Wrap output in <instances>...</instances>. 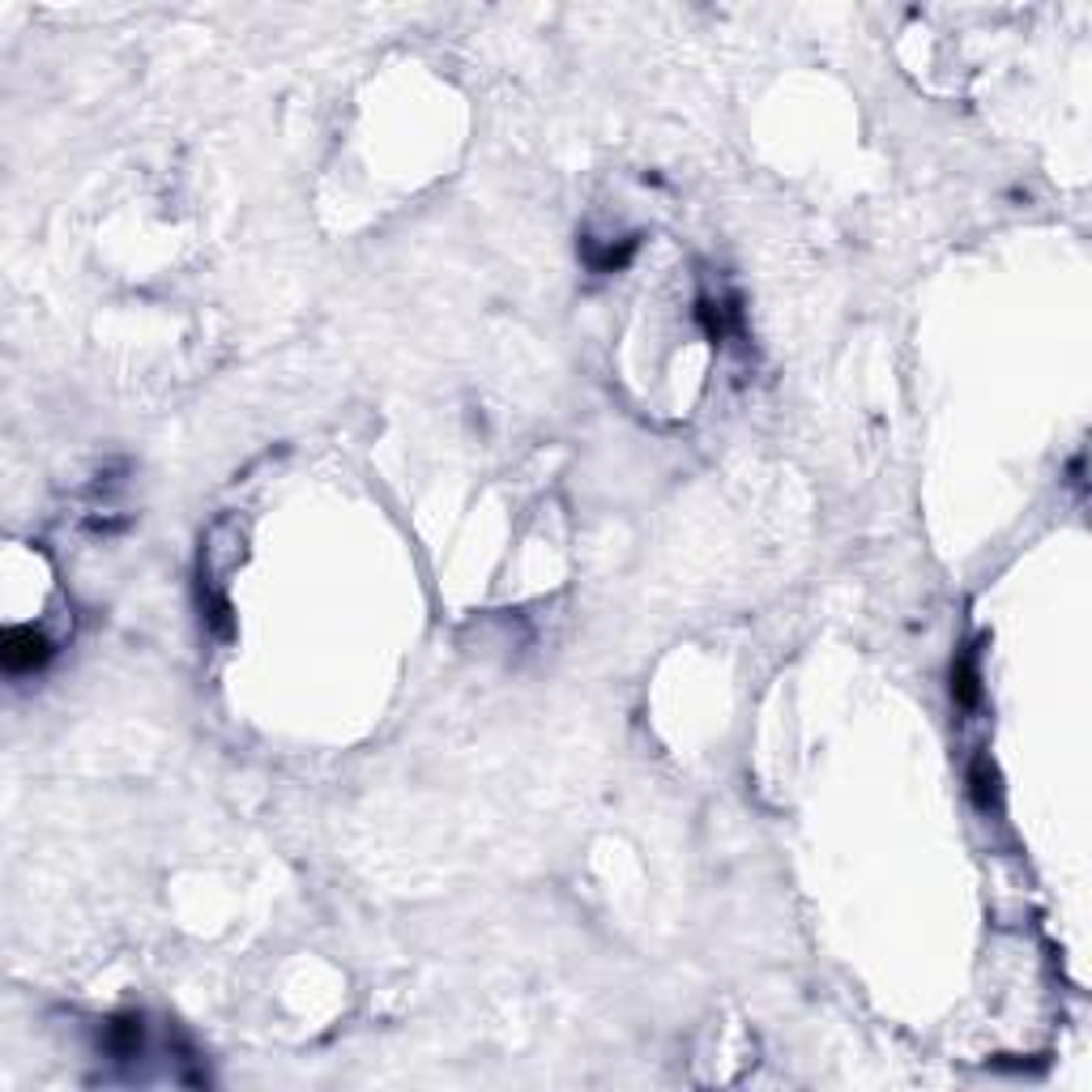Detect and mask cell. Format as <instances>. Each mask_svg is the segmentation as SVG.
I'll return each instance as SVG.
<instances>
[{"label":"cell","instance_id":"obj_2","mask_svg":"<svg viewBox=\"0 0 1092 1092\" xmlns=\"http://www.w3.org/2000/svg\"><path fill=\"white\" fill-rule=\"evenodd\" d=\"M141 1041H146V1024H141V1016H132V1012L107 1020V1028H103V1050L112 1059H137Z\"/></svg>","mask_w":1092,"mask_h":1092},{"label":"cell","instance_id":"obj_3","mask_svg":"<svg viewBox=\"0 0 1092 1092\" xmlns=\"http://www.w3.org/2000/svg\"><path fill=\"white\" fill-rule=\"evenodd\" d=\"M969 785H973V798L981 811H990L994 802H999V773H994L990 759H973V769H969Z\"/></svg>","mask_w":1092,"mask_h":1092},{"label":"cell","instance_id":"obj_1","mask_svg":"<svg viewBox=\"0 0 1092 1092\" xmlns=\"http://www.w3.org/2000/svg\"><path fill=\"white\" fill-rule=\"evenodd\" d=\"M56 645L47 640L43 632L34 628H9L5 632V645H0V661H5V671L9 675H34L43 671L47 661H52Z\"/></svg>","mask_w":1092,"mask_h":1092},{"label":"cell","instance_id":"obj_4","mask_svg":"<svg viewBox=\"0 0 1092 1092\" xmlns=\"http://www.w3.org/2000/svg\"><path fill=\"white\" fill-rule=\"evenodd\" d=\"M952 691H956V700H961L965 708H973V704L981 700V671H977V657H965L961 666H956V675H952Z\"/></svg>","mask_w":1092,"mask_h":1092}]
</instances>
